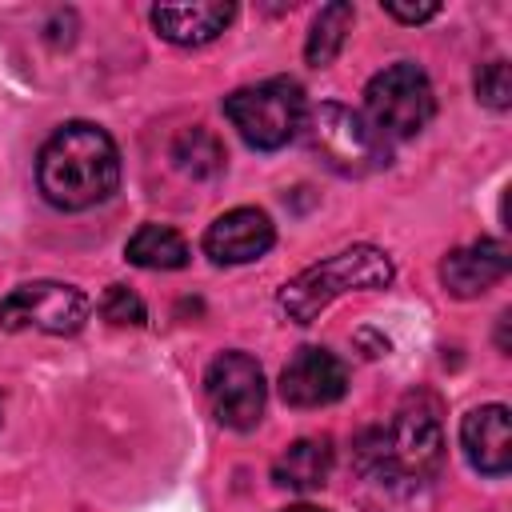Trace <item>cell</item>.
<instances>
[{
    "label": "cell",
    "mask_w": 512,
    "mask_h": 512,
    "mask_svg": "<svg viewBox=\"0 0 512 512\" xmlns=\"http://www.w3.org/2000/svg\"><path fill=\"white\" fill-rule=\"evenodd\" d=\"M304 92L288 76H272L248 88H236L224 96V116L240 132V140L256 152H276L284 148L300 128H304Z\"/></svg>",
    "instance_id": "5"
},
{
    "label": "cell",
    "mask_w": 512,
    "mask_h": 512,
    "mask_svg": "<svg viewBox=\"0 0 512 512\" xmlns=\"http://www.w3.org/2000/svg\"><path fill=\"white\" fill-rule=\"evenodd\" d=\"M352 460L364 480L388 492H420L444 464V428L432 404H404L392 420L372 424L356 436Z\"/></svg>",
    "instance_id": "1"
},
{
    "label": "cell",
    "mask_w": 512,
    "mask_h": 512,
    "mask_svg": "<svg viewBox=\"0 0 512 512\" xmlns=\"http://www.w3.org/2000/svg\"><path fill=\"white\" fill-rule=\"evenodd\" d=\"M332 440L328 436H304L296 444H288L276 464H272V480L280 488H292V492H312L328 480L332 472Z\"/></svg>",
    "instance_id": "14"
},
{
    "label": "cell",
    "mask_w": 512,
    "mask_h": 512,
    "mask_svg": "<svg viewBox=\"0 0 512 512\" xmlns=\"http://www.w3.org/2000/svg\"><path fill=\"white\" fill-rule=\"evenodd\" d=\"M40 196L60 212H84L104 204L120 184L116 140L92 120L60 124L36 156Z\"/></svg>",
    "instance_id": "2"
},
{
    "label": "cell",
    "mask_w": 512,
    "mask_h": 512,
    "mask_svg": "<svg viewBox=\"0 0 512 512\" xmlns=\"http://www.w3.org/2000/svg\"><path fill=\"white\" fill-rule=\"evenodd\" d=\"M204 396L212 416L232 432H252L264 420L268 384L248 352H220L204 372Z\"/></svg>",
    "instance_id": "8"
},
{
    "label": "cell",
    "mask_w": 512,
    "mask_h": 512,
    "mask_svg": "<svg viewBox=\"0 0 512 512\" xmlns=\"http://www.w3.org/2000/svg\"><path fill=\"white\" fill-rule=\"evenodd\" d=\"M512 268V256H508V244L504 240H472L464 248H452L444 260H440V280L452 296L460 300H472L480 292H488L492 284H500Z\"/></svg>",
    "instance_id": "11"
},
{
    "label": "cell",
    "mask_w": 512,
    "mask_h": 512,
    "mask_svg": "<svg viewBox=\"0 0 512 512\" xmlns=\"http://www.w3.org/2000/svg\"><path fill=\"white\" fill-rule=\"evenodd\" d=\"M124 256L128 264L136 268H152V272H172V268H184L188 264V240L168 228V224H140L128 244H124Z\"/></svg>",
    "instance_id": "15"
},
{
    "label": "cell",
    "mask_w": 512,
    "mask_h": 512,
    "mask_svg": "<svg viewBox=\"0 0 512 512\" xmlns=\"http://www.w3.org/2000/svg\"><path fill=\"white\" fill-rule=\"evenodd\" d=\"M352 20H356V8H352L348 0L324 4L320 16L312 20L308 40H304V60H308L312 68H328V64L340 56V48H344V40H348V32H352Z\"/></svg>",
    "instance_id": "17"
},
{
    "label": "cell",
    "mask_w": 512,
    "mask_h": 512,
    "mask_svg": "<svg viewBox=\"0 0 512 512\" xmlns=\"http://www.w3.org/2000/svg\"><path fill=\"white\" fill-rule=\"evenodd\" d=\"M236 8L232 4H156L152 8V28L168 44L180 48H200L216 40L232 24Z\"/></svg>",
    "instance_id": "13"
},
{
    "label": "cell",
    "mask_w": 512,
    "mask_h": 512,
    "mask_svg": "<svg viewBox=\"0 0 512 512\" xmlns=\"http://www.w3.org/2000/svg\"><path fill=\"white\" fill-rule=\"evenodd\" d=\"M476 100L480 104H488V108H496V112H504L508 104H512V72H508V60H488V64H480L476 68Z\"/></svg>",
    "instance_id": "19"
},
{
    "label": "cell",
    "mask_w": 512,
    "mask_h": 512,
    "mask_svg": "<svg viewBox=\"0 0 512 512\" xmlns=\"http://www.w3.org/2000/svg\"><path fill=\"white\" fill-rule=\"evenodd\" d=\"M304 140L312 156L336 176H372L388 168V140L348 104L324 100L304 112Z\"/></svg>",
    "instance_id": "4"
},
{
    "label": "cell",
    "mask_w": 512,
    "mask_h": 512,
    "mask_svg": "<svg viewBox=\"0 0 512 512\" xmlns=\"http://www.w3.org/2000/svg\"><path fill=\"white\" fill-rule=\"evenodd\" d=\"M460 448L480 476H508L512 468V424L504 404H480L460 420Z\"/></svg>",
    "instance_id": "12"
},
{
    "label": "cell",
    "mask_w": 512,
    "mask_h": 512,
    "mask_svg": "<svg viewBox=\"0 0 512 512\" xmlns=\"http://www.w3.org/2000/svg\"><path fill=\"white\" fill-rule=\"evenodd\" d=\"M384 16H392L400 24H424V20L440 16V4H396V0H388L384 4Z\"/></svg>",
    "instance_id": "21"
},
{
    "label": "cell",
    "mask_w": 512,
    "mask_h": 512,
    "mask_svg": "<svg viewBox=\"0 0 512 512\" xmlns=\"http://www.w3.org/2000/svg\"><path fill=\"white\" fill-rule=\"evenodd\" d=\"M364 108H368V124L384 136V140H412L416 132L428 128V120L436 116V96H432V80L424 68H416L412 60L388 64L384 72H376L364 88Z\"/></svg>",
    "instance_id": "6"
},
{
    "label": "cell",
    "mask_w": 512,
    "mask_h": 512,
    "mask_svg": "<svg viewBox=\"0 0 512 512\" xmlns=\"http://www.w3.org/2000/svg\"><path fill=\"white\" fill-rule=\"evenodd\" d=\"M92 304L76 284L64 280H32L12 288L0 300V328L4 332H48V336H72L84 328Z\"/></svg>",
    "instance_id": "7"
},
{
    "label": "cell",
    "mask_w": 512,
    "mask_h": 512,
    "mask_svg": "<svg viewBox=\"0 0 512 512\" xmlns=\"http://www.w3.org/2000/svg\"><path fill=\"white\" fill-rule=\"evenodd\" d=\"M276 244V228L260 208H232L204 232V252L216 264H252Z\"/></svg>",
    "instance_id": "10"
},
{
    "label": "cell",
    "mask_w": 512,
    "mask_h": 512,
    "mask_svg": "<svg viewBox=\"0 0 512 512\" xmlns=\"http://www.w3.org/2000/svg\"><path fill=\"white\" fill-rule=\"evenodd\" d=\"M44 40L52 44V48H68L72 40H76V12H68V8H60V12H52V20L44 24Z\"/></svg>",
    "instance_id": "20"
},
{
    "label": "cell",
    "mask_w": 512,
    "mask_h": 512,
    "mask_svg": "<svg viewBox=\"0 0 512 512\" xmlns=\"http://www.w3.org/2000/svg\"><path fill=\"white\" fill-rule=\"evenodd\" d=\"M284 512H324V508H316V504H292V508H284Z\"/></svg>",
    "instance_id": "22"
},
{
    "label": "cell",
    "mask_w": 512,
    "mask_h": 512,
    "mask_svg": "<svg viewBox=\"0 0 512 512\" xmlns=\"http://www.w3.org/2000/svg\"><path fill=\"white\" fill-rule=\"evenodd\" d=\"M100 316L116 328H144L148 324V308L144 300L128 288V284H108L100 296Z\"/></svg>",
    "instance_id": "18"
},
{
    "label": "cell",
    "mask_w": 512,
    "mask_h": 512,
    "mask_svg": "<svg viewBox=\"0 0 512 512\" xmlns=\"http://www.w3.org/2000/svg\"><path fill=\"white\" fill-rule=\"evenodd\" d=\"M348 392V368L336 352L304 344L280 372V396L292 408H324Z\"/></svg>",
    "instance_id": "9"
},
{
    "label": "cell",
    "mask_w": 512,
    "mask_h": 512,
    "mask_svg": "<svg viewBox=\"0 0 512 512\" xmlns=\"http://www.w3.org/2000/svg\"><path fill=\"white\" fill-rule=\"evenodd\" d=\"M224 160L228 156H224L220 136L204 124H192V128L176 132V140H172V164L192 180H216L224 172Z\"/></svg>",
    "instance_id": "16"
},
{
    "label": "cell",
    "mask_w": 512,
    "mask_h": 512,
    "mask_svg": "<svg viewBox=\"0 0 512 512\" xmlns=\"http://www.w3.org/2000/svg\"><path fill=\"white\" fill-rule=\"evenodd\" d=\"M392 276H396V268H392V260H388L384 248H376V244H352V248H340V252L308 264L304 272H296L280 288L276 304H280V312L288 320L312 324L332 300H340L348 292L388 288Z\"/></svg>",
    "instance_id": "3"
}]
</instances>
